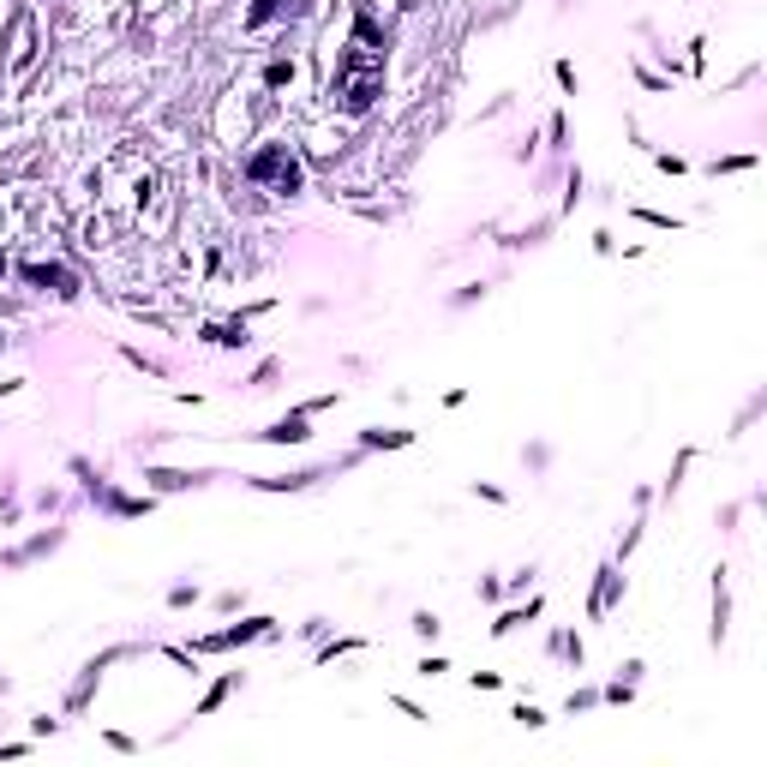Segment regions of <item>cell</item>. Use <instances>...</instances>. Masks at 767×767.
Returning <instances> with one entry per match:
<instances>
[{
  "mask_svg": "<svg viewBox=\"0 0 767 767\" xmlns=\"http://www.w3.org/2000/svg\"><path fill=\"white\" fill-rule=\"evenodd\" d=\"M384 96V36L366 12H354V36L336 60V108L342 114H366Z\"/></svg>",
  "mask_w": 767,
  "mask_h": 767,
  "instance_id": "cell-1",
  "label": "cell"
},
{
  "mask_svg": "<svg viewBox=\"0 0 767 767\" xmlns=\"http://www.w3.org/2000/svg\"><path fill=\"white\" fill-rule=\"evenodd\" d=\"M246 180L252 186H276V192H300V162L288 156V144H264V150H252L246 156Z\"/></svg>",
  "mask_w": 767,
  "mask_h": 767,
  "instance_id": "cell-2",
  "label": "cell"
},
{
  "mask_svg": "<svg viewBox=\"0 0 767 767\" xmlns=\"http://www.w3.org/2000/svg\"><path fill=\"white\" fill-rule=\"evenodd\" d=\"M30 288H48V294H60V300H72L78 294V282H72V270H60V264H24L18 270Z\"/></svg>",
  "mask_w": 767,
  "mask_h": 767,
  "instance_id": "cell-3",
  "label": "cell"
},
{
  "mask_svg": "<svg viewBox=\"0 0 767 767\" xmlns=\"http://www.w3.org/2000/svg\"><path fill=\"white\" fill-rule=\"evenodd\" d=\"M294 12H306V0H252V6H246V24H252V30H264V24L294 18Z\"/></svg>",
  "mask_w": 767,
  "mask_h": 767,
  "instance_id": "cell-4",
  "label": "cell"
},
{
  "mask_svg": "<svg viewBox=\"0 0 767 767\" xmlns=\"http://www.w3.org/2000/svg\"><path fill=\"white\" fill-rule=\"evenodd\" d=\"M258 636H270V618H252V624H240V630H222V636H204L198 648H240V642H258Z\"/></svg>",
  "mask_w": 767,
  "mask_h": 767,
  "instance_id": "cell-5",
  "label": "cell"
},
{
  "mask_svg": "<svg viewBox=\"0 0 767 767\" xmlns=\"http://www.w3.org/2000/svg\"><path fill=\"white\" fill-rule=\"evenodd\" d=\"M306 414H312V408H300V414H288V420H276V426H270L264 438H270V444H300V438H306Z\"/></svg>",
  "mask_w": 767,
  "mask_h": 767,
  "instance_id": "cell-6",
  "label": "cell"
},
{
  "mask_svg": "<svg viewBox=\"0 0 767 767\" xmlns=\"http://www.w3.org/2000/svg\"><path fill=\"white\" fill-rule=\"evenodd\" d=\"M210 342H228L234 348V342H246V324H210Z\"/></svg>",
  "mask_w": 767,
  "mask_h": 767,
  "instance_id": "cell-7",
  "label": "cell"
},
{
  "mask_svg": "<svg viewBox=\"0 0 767 767\" xmlns=\"http://www.w3.org/2000/svg\"><path fill=\"white\" fill-rule=\"evenodd\" d=\"M612 594H618V576H612V570H600V594H594V612H606V606H612Z\"/></svg>",
  "mask_w": 767,
  "mask_h": 767,
  "instance_id": "cell-8",
  "label": "cell"
},
{
  "mask_svg": "<svg viewBox=\"0 0 767 767\" xmlns=\"http://www.w3.org/2000/svg\"><path fill=\"white\" fill-rule=\"evenodd\" d=\"M288 78H294V66H288V60H270V66H264V84H270V90H276V84H288Z\"/></svg>",
  "mask_w": 767,
  "mask_h": 767,
  "instance_id": "cell-9",
  "label": "cell"
},
{
  "mask_svg": "<svg viewBox=\"0 0 767 767\" xmlns=\"http://www.w3.org/2000/svg\"><path fill=\"white\" fill-rule=\"evenodd\" d=\"M360 444H366V450H378V444H390V450H396V444H408V432H366Z\"/></svg>",
  "mask_w": 767,
  "mask_h": 767,
  "instance_id": "cell-10",
  "label": "cell"
},
{
  "mask_svg": "<svg viewBox=\"0 0 767 767\" xmlns=\"http://www.w3.org/2000/svg\"><path fill=\"white\" fill-rule=\"evenodd\" d=\"M0 270H6V264H0Z\"/></svg>",
  "mask_w": 767,
  "mask_h": 767,
  "instance_id": "cell-11",
  "label": "cell"
}]
</instances>
